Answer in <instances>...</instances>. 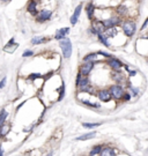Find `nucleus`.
<instances>
[{"mask_svg": "<svg viewBox=\"0 0 148 156\" xmlns=\"http://www.w3.org/2000/svg\"><path fill=\"white\" fill-rule=\"evenodd\" d=\"M121 30L123 31V34L125 35V37L127 38H132L136 32V22L133 19H123V22L121 25Z\"/></svg>", "mask_w": 148, "mask_h": 156, "instance_id": "nucleus-1", "label": "nucleus"}, {"mask_svg": "<svg viewBox=\"0 0 148 156\" xmlns=\"http://www.w3.org/2000/svg\"><path fill=\"white\" fill-rule=\"evenodd\" d=\"M109 90H110V94L112 96V100L115 101H118L121 102L124 94L126 92V88L124 84H117V83H112L108 87Z\"/></svg>", "mask_w": 148, "mask_h": 156, "instance_id": "nucleus-2", "label": "nucleus"}, {"mask_svg": "<svg viewBox=\"0 0 148 156\" xmlns=\"http://www.w3.org/2000/svg\"><path fill=\"white\" fill-rule=\"evenodd\" d=\"M101 21H102L103 26L105 28V30H108V29H112V28L121 27V22H123V19L115 13L113 15H110L109 17H105L104 20H101Z\"/></svg>", "mask_w": 148, "mask_h": 156, "instance_id": "nucleus-3", "label": "nucleus"}, {"mask_svg": "<svg viewBox=\"0 0 148 156\" xmlns=\"http://www.w3.org/2000/svg\"><path fill=\"white\" fill-rule=\"evenodd\" d=\"M59 46H60V50H61V53H63V57L65 59H69L71 56H72V52H73V45H72L71 39L66 37L65 39L60 40Z\"/></svg>", "mask_w": 148, "mask_h": 156, "instance_id": "nucleus-4", "label": "nucleus"}, {"mask_svg": "<svg viewBox=\"0 0 148 156\" xmlns=\"http://www.w3.org/2000/svg\"><path fill=\"white\" fill-rule=\"evenodd\" d=\"M110 79L113 83H117V84L127 83V78L123 73V71H110Z\"/></svg>", "mask_w": 148, "mask_h": 156, "instance_id": "nucleus-5", "label": "nucleus"}, {"mask_svg": "<svg viewBox=\"0 0 148 156\" xmlns=\"http://www.w3.org/2000/svg\"><path fill=\"white\" fill-rule=\"evenodd\" d=\"M96 97L102 103H109L112 101V96L110 94L109 88H100L96 90Z\"/></svg>", "mask_w": 148, "mask_h": 156, "instance_id": "nucleus-6", "label": "nucleus"}, {"mask_svg": "<svg viewBox=\"0 0 148 156\" xmlns=\"http://www.w3.org/2000/svg\"><path fill=\"white\" fill-rule=\"evenodd\" d=\"M105 65L108 66V68L110 71H123L124 67V63L121 59L116 58V57H111L110 59L105 60Z\"/></svg>", "mask_w": 148, "mask_h": 156, "instance_id": "nucleus-7", "label": "nucleus"}, {"mask_svg": "<svg viewBox=\"0 0 148 156\" xmlns=\"http://www.w3.org/2000/svg\"><path fill=\"white\" fill-rule=\"evenodd\" d=\"M53 15V12L51 9H48V8H43V9H40L38 14L36 15V21L38 23H44V22H48L49 20H51Z\"/></svg>", "mask_w": 148, "mask_h": 156, "instance_id": "nucleus-8", "label": "nucleus"}, {"mask_svg": "<svg viewBox=\"0 0 148 156\" xmlns=\"http://www.w3.org/2000/svg\"><path fill=\"white\" fill-rule=\"evenodd\" d=\"M95 66H96V63H82L80 66H79V71L83 77H90L92 72L95 69Z\"/></svg>", "mask_w": 148, "mask_h": 156, "instance_id": "nucleus-9", "label": "nucleus"}, {"mask_svg": "<svg viewBox=\"0 0 148 156\" xmlns=\"http://www.w3.org/2000/svg\"><path fill=\"white\" fill-rule=\"evenodd\" d=\"M82 8H83V5H82V4H79V5L74 8V12H73L71 19H69V22H71L72 26H75V25L78 23L79 17H80V15H81V12H82Z\"/></svg>", "mask_w": 148, "mask_h": 156, "instance_id": "nucleus-10", "label": "nucleus"}, {"mask_svg": "<svg viewBox=\"0 0 148 156\" xmlns=\"http://www.w3.org/2000/svg\"><path fill=\"white\" fill-rule=\"evenodd\" d=\"M98 57H101V56L97 52H89L82 58V63H96V64H98V63H101Z\"/></svg>", "mask_w": 148, "mask_h": 156, "instance_id": "nucleus-11", "label": "nucleus"}, {"mask_svg": "<svg viewBox=\"0 0 148 156\" xmlns=\"http://www.w3.org/2000/svg\"><path fill=\"white\" fill-rule=\"evenodd\" d=\"M84 11H86V15H87L88 20L89 21H93L95 19V14H96V7H95L94 2L93 1L88 2L86 5V7H84Z\"/></svg>", "mask_w": 148, "mask_h": 156, "instance_id": "nucleus-12", "label": "nucleus"}, {"mask_svg": "<svg viewBox=\"0 0 148 156\" xmlns=\"http://www.w3.org/2000/svg\"><path fill=\"white\" fill-rule=\"evenodd\" d=\"M100 156H118V152L115 147H112L110 144H104Z\"/></svg>", "mask_w": 148, "mask_h": 156, "instance_id": "nucleus-13", "label": "nucleus"}, {"mask_svg": "<svg viewBox=\"0 0 148 156\" xmlns=\"http://www.w3.org/2000/svg\"><path fill=\"white\" fill-rule=\"evenodd\" d=\"M69 31H71V29L68 28V27H64V28H60V29H58L57 31H56V34H54V39H57V40H63V39H65L67 37V35L69 34Z\"/></svg>", "mask_w": 148, "mask_h": 156, "instance_id": "nucleus-14", "label": "nucleus"}, {"mask_svg": "<svg viewBox=\"0 0 148 156\" xmlns=\"http://www.w3.org/2000/svg\"><path fill=\"white\" fill-rule=\"evenodd\" d=\"M27 11H28V13H30L32 16L36 17V15L40 12V11H38V1H37V0H30L27 6Z\"/></svg>", "mask_w": 148, "mask_h": 156, "instance_id": "nucleus-15", "label": "nucleus"}, {"mask_svg": "<svg viewBox=\"0 0 148 156\" xmlns=\"http://www.w3.org/2000/svg\"><path fill=\"white\" fill-rule=\"evenodd\" d=\"M103 147H104L103 143H97V144L93 146L92 149H90L89 153H88V156H100L102 149H103Z\"/></svg>", "mask_w": 148, "mask_h": 156, "instance_id": "nucleus-16", "label": "nucleus"}, {"mask_svg": "<svg viewBox=\"0 0 148 156\" xmlns=\"http://www.w3.org/2000/svg\"><path fill=\"white\" fill-rule=\"evenodd\" d=\"M96 134H97L96 131H92V132L84 133V134H82V135H80V136H78L75 140H77V141H88V140L94 139L95 136H96Z\"/></svg>", "mask_w": 148, "mask_h": 156, "instance_id": "nucleus-17", "label": "nucleus"}, {"mask_svg": "<svg viewBox=\"0 0 148 156\" xmlns=\"http://www.w3.org/2000/svg\"><path fill=\"white\" fill-rule=\"evenodd\" d=\"M97 38H98V42H100L102 45H104V46H107V48H111V42H110V38L107 36V34H105V32L100 34V35L97 36Z\"/></svg>", "mask_w": 148, "mask_h": 156, "instance_id": "nucleus-18", "label": "nucleus"}, {"mask_svg": "<svg viewBox=\"0 0 148 156\" xmlns=\"http://www.w3.org/2000/svg\"><path fill=\"white\" fill-rule=\"evenodd\" d=\"M80 102L82 105L87 106V108H90V109H101V104L97 103V102H93L90 100H80Z\"/></svg>", "mask_w": 148, "mask_h": 156, "instance_id": "nucleus-19", "label": "nucleus"}, {"mask_svg": "<svg viewBox=\"0 0 148 156\" xmlns=\"http://www.w3.org/2000/svg\"><path fill=\"white\" fill-rule=\"evenodd\" d=\"M126 87H127V91L131 94L132 97H138V96H139L140 89H139L138 87H134L131 82H127V83H126Z\"/></svg>", "mask_w": 148, "mask_h": 156, "instance_id": "nucleus-20", "label": "nucleus"}, {"mask_svg": "<svg viewBox=\"0 0 148 156\" xmlns=\"http://www.w3.org/2000/svg\"><path fill=\"white\" fill-rule=\"evenodd\" d=\"M50 39L46 38V37H43V36H35V37H32L31 40H30V43L32 44V45H40V44H44V43H48Z\"/></svg>", "mask_w": 148, "mask_h": 156, "instance_id": "nucleus-21", "label": "nucleus"}, {"mask_svg": "<svg viewBox=\"0 0 148 156\" xmlns=\"http://www.w3.org/2000/svg\"><path fill=\"white\" fill-rule=\"evenodd\" d=\"M9 131H11V125H9V124L5 123V124L0 125V139L5 138V136L9 133Z\"/></svg>", "mask_w": 148, "mask_h": 156, "instance_id": "nucleus-22", "label": "nucleus"}, {"mask_svg": "<svg viewBox=\"0 0 148 156\" xmlns=\"http://www.w3.org/2000/svg\"><path fill=\"white\" fill-rule=\"evenodd\" d=\"M92 83V80L89 77H83L82 75V78L80 80V83H79V87L77 88V90L78 89H80V88H83V87H86V86H88V84H90Z\"/></svg>", "mask_w": 148, "mask_h": 156, "instance_id": "nucleus-23", "label": "nucleus"}, {"mask_svg": "<svg viewBox=\"0 0 148 156\" xmlns=\"http://www.w3.org/2000/svg\"><path fill=\"white\" fill-rule=\"evenodd\" d=\"M82 126L87 130H94V129H97L101 126V123H87V121H84V123H82Z\"/></svg>", "mask_w": 148, "mask_h": 156, "instance_id": "nucleus-24", "label": "nucleus"}, {"mask_svg": "<svg viewBox=\"0 0 148 156\" xmlns=\"http://www.w3.org/2000/svg\"><path fill=\"white\" fill-rule=\"evenodd\" d=\"M64 97H65V83H61L60 87L58 88V98H57V101L59 102V101H61Z\"/></svg>", "mask_w": 148, "mask_h": 156, "instance_id": "nucleus-25", "label": "nucleus"}, {"mask_svg": "<svg viewBox=\"0 0 148 156\" xmlns=\"http://www.w3.org/2000/svg\"><path fill=\"white\" fill-rule=\"evenodd\" d=\"M7 118H8V112H7L5 109H2V110L0 111V125L5 124L6 120H7Z\"/></svg>", "mask_w": 148, "mask_h": 156, "instance_id": "nucleus-26", "label": "nucleus"}, {"mask_svg": "<svg viewBox=\"0 0 148 156\" xmlns=\"http://www.w3.org/2000/svg\"><path fill=\"white\" fill-rule=\"evenodd\" d=\"M131 98H132L131 94L126 90V92L124 94V96H123V98H121V102H124V103H126V102H130V101H131Z\"/></svg>", "mask_w": 148, "mask_h": 156, "instance_id": "nucleus-27", "label": "nucleus"}, {"mask_svg": "<svg viewBox=\"0 0 148 156\" xmlns=\"http://www.w3.org/2000/svg\"><path fill=\"white\" fill-rule=\"evenodd\" d=\"M40 78H43V75H42L40 73H31V74L28 77V79L31 80V81H35L36 79H40Z\"/></svg>", "mask_w": 148, "mask_h": 156, "instance_id": "nucleus-28", "label": "nucleus"}, {"mask_svg": "<svg viewBox=\"0 0 148 156\" xmlns=\"http://www.w3.org/2000/svg\"><path fill=\"white\" fill-rule=\"evenodd\" d=\"M97 53L102 57V58H105V59H110L111 57H113L111 53H109V52H105V51H97Z\"/></svg>", "mask_w": 148, "mask_h": 156, "instance_id": "nucleus-29", "label": "nucleus"}, {"mask_svg": "<svg viewBox=\"0 0 148 156\" xmlns=\"http://www.w3.org/2000/svg\"><path fill=\"white\" fill-rule=\"evenodd\" d=\"M126 72H127V75H129V78H133V77H135V75L138 74V72H136L135 69H131V68H130V69H127Z\"/></svg>", "mask_w": 148, "mask_h": 156, "instance_id": "nucleus-30", "label": "nucleus"}, {"mask_svg": "<svg viewBox=\"0 0 148 156\" xmlns=\"http://www.w3.org/2000/svg\"><path fill=\"white\" fill-rule=\"evenodd\" d=\"M81 78H82V74H81L80 72H78L77 78H75V88H78V87H79V83H80Z\"/></svg>", "mask_w": 148, "mask_h": 156, "instance_id": "nucleus-31", "label": "nucleus"}, {"mask_svg": "<svg viewBox=\"0 0 148 156\" xmlns=\"http://www.w3.org/2000/svg\"><path fill=\"white\" fill-rule=\"evenodd\" d=\"M31 56H34V51H31V50H26V51L22 53V57H25V58L31 57Z\"/></svg>", "mask_w": 148, "mask_h": 156, "instance_id": "nucleus-32", "label": "nucleus"}, {"mask_svg": "<svg viewBox=\"0 0 148 156\" xmlns=\"http://www.w3.org/2000/svg\"><path fill=\"white\" fill-rule=\"evenodd\" d=\"M6 81H7V79H6V77L2 79L1 81H0V89H2L5 86H6Z\"/></svg>", "mask_w": 148, "mask_h": 156, "instance_id": "nucleus-33", "label": "nucleus"}, {"mask_svg": "<svg viewBox=\"0 0 148 156\" xmlns=\"http://www.w3.org/2000/svg\"><path fill=\"white\" fill-rule=\"evenodd\" d=\"M0 156H4V150H2V147L0 146Z\"/></svg>", "mask_w": 148, "mask_h": 156, "instance_id": "nucleus-34", "label": "nucleus"}, {"mask_svg": "<svg viewBox=\"0 0 148 156\" xmlns=\"http://www.w3.org/2000/svg\"><path fill=\"white\" fill-rule=\"evenodd\" d=\"M52 155H53V152L51 150V152H50V153H49V154H48V155H46V156H52Z\"/></svg>", "mask_w": 148, "mask_h": 156, "instance_id": "nucleus-35", "label": "nucleus"}, {"mask_svg": "<svg viewBox=\"0 0 148 156\" xmlns=\"http://www.w3.org/2000/svg\"><path fill=\"white\" fill-rule=\"evenodd\" d=\"M125 2H127V1H138V0H124Z\"/></svg>", "mask_w": 148, "mask_h": 156, "instance_id": "nucleus-36", "label": "nucleus"}, {"mask_svg": "<svg viewBox=\"0 0 148 156\" xmlns=\"http://www.w3.org/2000/svg\"><path fill=\"white\" fill-rule=\"evenodd\" d=\"M0 1H8V0H0Z\"/></svg>", "mask_w": 148, "mask_h": 156, "instance_id": "nucleus-37", "label": "nucleus"}, {"mask_svg": "<svg viewBox=\"0 0 148 156\" xmlns=\"http://www.w3.org/2000/svg\"><path fill=\"white\" fill-rule=\"evenodd\" d=\"M146 38H148V36H147V37H146Z\"/></svg>", "mask_w": 148, "mask_h": 156, "instance_id": "nucleus-38", "label": "nucleus"}]
</instances>
